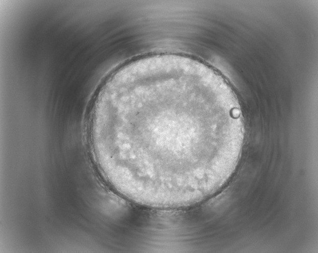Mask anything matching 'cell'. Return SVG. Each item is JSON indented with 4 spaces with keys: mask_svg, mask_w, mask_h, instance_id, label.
<instances>
[{
    "mask_svg": "<svg viewBox=\"0 0 318 253\" xmlns=\"http://www.w3.org/2000/svg\"><path fill=\"white\" fill-rule=\"evenodd\" d=\"M92 138L109 181L148 206L195 204L219 189L238 163L244 137L237 99L200 62L163 56L133 63L95 102Z\"/></svg>",
    "mask_w": 318,
    "mask_h": 253,
    "instance_id": "obj_1",
    "label": "cell"
}]
</instances>
